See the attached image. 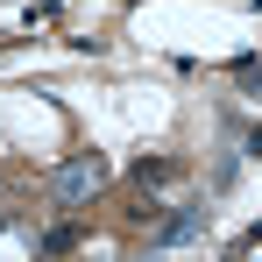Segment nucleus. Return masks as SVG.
I'll return each instance as SVG.
<instances>
[{"label":"nucleus","mask_w":262,"mask_h":262,"mask_svg":"<svg viewBox=\"0 0 262 262\" xmlns=\"http://www.w3.org/2000/svg\"><path fill=\"white\" fill-rule=\"evenodd\" d=\"M99 184H106V163H99V156H71V163H57V170H50V206L78 213V206L99 199Z\"/></svg>","instance_id":"obj_1"},{"label":"nucleus","mask_w":262,"mask_h":262,"mask_svg":"<svg viewBox=\"0 0 262 262\" xmlns=\"http://www.w3.org/2000/svg\"><path fill=\"white\" fill-rule=\"evenodd\" d=\"M199 220H206V213H199V206H177V213L163 220V227H156L149 241H156V248H177V241H191V234H199Z\"/></svg>","instance_id":"obj_2"},{"label":"nucleus","mask_w":262,"mask_h":262,"mask_svg":"<svg viewBox=\"0 0 262 262\" xmlns=\"http://www.w3.org/2000/svg\"><path fill=\"white\" fill-rule=\"evenodd\" d=\"M43 248H50V255H64V248H78V227H71V220H64V227H50V234H43Z\"/></svg>","instance_id":"obj_3"}]
</instances>
